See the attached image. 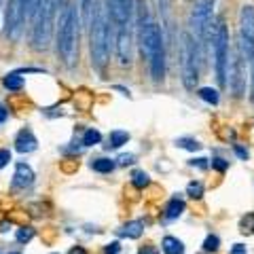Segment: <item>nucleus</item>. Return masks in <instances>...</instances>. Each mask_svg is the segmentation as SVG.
<instances>
[{
    "label": "nucleus",
    "instance_id": "1",
    "mask_svg": "<svg viewBox=\"0 0 254 254\" xmlns=\"http://www.w3.org/2000/svg\"><path fill=\"white\" fill-rule=\"evenodd\" d=\"M140 43L142 53L146 55L150 64V74L153 81H163L165 76V45H163V32L155 21H142L140 26Z\"/></svg>",
    "mask_w": 254,
    "mask_h": 254
},
{
    "label": "nucleus",
    "instance_id": "2",
    "mask_svg": "<svg viewBox=\"0 0 254 254\" xmlns=\"http://www.w3.org/2000/svg\"><path fill=\"white\" fill-rule=\"evenodd\" d=\"M110 51V15L106 6H95L91 21V62L102 70L108 62Z\"/></svg>",
    "mask_w": 254,
    "mask_h": 254
},
{
    "label": "nucleus",
    "instance_id": "3",
    "mask_svg": "<svg viewBox=\"0 0 254 254\" xmlns=\"http://www.w3.org/2000/svg\"><path fill=\"white\" fill-rule=\"evenodd\" d=\"M76 45H78V9L74 4H70L62 11L60 34H58V53L68 66H72L76 60Z\"/></svg>",
    "mask_w": 254,
    "mask_h": 254
},
{
    "label": "nucleus",
    "instance_id": "4",
    "mask_svg": "<svg viewBox=\"0 0 254 254\" xmlns=\"http://www.w3.org/2000/svg\"><path fill=\"white\" fill-rule=\"evenodd\" d=\"M53 15H55V0H41L34 13V28H32V43L36 49H47L51 43L53 32Z\"/></svg>",
    "mask_w": 254,
    "mask_h": 254
},
{
    "label": "nucleus",
    "instance_id": "5",
    "mask_svg": "<svg viewBox=\"0 0 254 254\" xmlns=\"http://www.w3.org/2000/svg\"><path fill=\"white\" fill-rule=\"evenodd\" d=\"M212 51H214V68L220 85H227V68H229V30L225 21L218 19L212 32Z\"/></svg>",
    "mask_w": 254,
    "mask_h": 254
},
{
    "label": "nucleus",
    "instance_id": "6",
    "mask_svg": "<svg viewBox=\"0 0 254 254\" xmlns=\"http://www.w3.org/2000/svg\"><path fill=\"white\" fill-rule=\"evenodd\" d=\"M197 45L190 34H182V45H180V66H182V83L187 89H195V83L199 78V70H197Z\"/></svg>",
    "mask_w": 254,
    "mask_h": 254
},
{
    "label": "nucleus",
    "instance_id": "7",
    "mask_svg": "<svg viewBox=\"0 0 254 254\" xmlns=\"http://www.w3.org/2000/svg\"><path fill=\"white\" fill-rule=\"evenodd\" d=\"M212 9L214 0H197L190 13V32H193V41L199 47L208 41L210 36V23H212Z\"/></svg>",
    "mask_w": 254,
    "mask_h": 254
},
{
    "label": "nucleus",
    "instance_id": "8",
    "mask_svg": "<svg viewBox=\"0 0 254 254\" xmlns=\"http://www.w3.org/2000/svg\"><path fill=\"white\" fill-rule=\"evenodd\" d=\"M240 49L244 60H254V6L244 4L240 13Z\"/></svg>",
    "mask_w": 254,
    "mask_h": 254
},
{
    "label": "nucleus",
    "instance_id": "9",
    "mask_svg": "<svg viewBox=\"0 0 254 254\" xmlns=\"http://www.w3.org/2000/svg\"><path fill=\"white\" fill-rule=\"evenodd\" d=\"M106 9L117 28H127L133 21V0H106Z\"/></svg>",
    "mask_w": 254,
    "mask_h": 254
},
{
    "label": "nucleus",
    "instance_id": "10",
    "mask_svg": "<svg viewBox=\"0 0 254 254\" xmlns=\"http://www.w3.org/2000/svg\"><path fill=\"white\" fill-rule=\"evenodd\" d=\"M131 26L117 28V58L121 66H129L131 64Z\"/></svg>",
    "mask_w": 254,
    "mask_h": 254
},
{
    "label": "nucleus",
    "instance_id": "11",
    "mask_svg": "<svg viewBox=\"0 0 254 254\" xmlns=\"http://www.w3.org/2000/svg\"><path fill=\"white\" fill-rule=\"evenodd\" d=\"M34 182V172L28 163L19 161L15 165V176H13V189H28Z\"/></svg>",
    "mask_w": 254,
    "mask_h": 254
},
{
    "label": "nucleus",
    "instance_id": "12",
    "mask_svg": "<svg viewBox=\"0 0 254 254\" xmlns=\"http://www.w3.org/2000/svg\"><path fill=\"white\" fill-rule=\"evenodd\" d=\"M36 144L38 142L30 129H21L17 133V138H15V148H17L19 153H32V150H36Z\"/></svg>",
    "mask_w": 254,
    "mask_h": 254
},
{
    "label": "nucleus",
    "instance_id": "13",
    "mask_svg": "<svg viewBox=\"0 0 254 254\" xmlns=\"http://www.w3.org/2000/svg\"><path fill=\"white\" fill-rule=\"evenodd\" d=\"M142 231H144V222L142 220H129V222H125V225L121 227L119 235L129 237V240H138V237L142 235Z\"/></svg>",
    "mask_w": 254,
    "mask_h": 254
},
{
    "label": "nucleus",
    "instance_id": "14",
    "mask_svg": "<svg viewBox=\"0 0 254 254\" xmlns=\"http://www.w3.org/2000/svg\"><path fill=\"white\" fill-rule=\"evenodd\" d=\"M182 212H185V201L178 199V197L170 199L168 205H165V218H168V220H174V218L182 216Z\"/></svg>",
    "mask_w": 254,
    "mask_h": 254
},
{
    "label": "nucleus",
    "instance_id": "15",
    "mask_svg": "<svg viewBox=\"0 0 254 254\" xmlns=\"http://www.w3.org/2000/svg\"><path fill=\"white\" fill-rule=\"evenodd\" d=\"M161 248L165 254H182L185 252V246H182V242L178 240V237H163V242H161Z\"/></svg>",
    "mask_w": 254,
    "mask_h": 254
},
{
    "label": "nucleus",
    "instance_id": "16",
    "mask_svg": "<svg viewBox=\"0 0 254 254\" xmlns=\"http://www.w3.org/2000/svg\"><path fill=\"white\" fill-rule=\"evenodd\" d=\"M108 148H121L123 144H127L129 142V133L123 131V129H115V131H110V138H108Z\"/></svg>",
    "mask_w": 254,
    "mask_h": 254
},
{
    "label": "nucleus",
    "instance_id": "17",
    "mask_svg": "<svg viewBox=\"0 0 254 254\" xmlns=\"http://www.w3.org/2000/svg\"><path fill=\"white\" fill-rule=\"evenodd\" d=\"M197 95L203 100V102H208V104H212V106H216L218 104V100H220V95H218V91L216 89H212V87H201L199 91H197Z\"/></svg>",
    "mask_w": 254,
    "mask_h": 254
},
{
    "label": "nucleus",
    "instance_id": "18",
    "mask_svg": "<svg viewBox=\"0 0 254 254\" xmlns=\"http://www.w3.org/2000/svg\"><path fill=\"white\" fill-rule=\"evenodd\" d=\"M2 85H4L9 91H19L21 87H23V78L19 76V72H11L9 76H4Z\"/></svg>",
    "mask_w": 254,
    "mask_h": 254
},
{
    "label": "nucleus",
    "instance_id": "19",
    "mask_svg": "<svg viewBox=\"0 0 254 254\" xmlns=\"http://www.w3.org/2000/svg\"><path fill=\"white\" fill-rule=\"evenodd\" d=\"M91 170L100 174H108L115 170V161L113 159H95V161H91Z\"/></svg>",
    "mask_w": 254,
    "mask_h": 254
},
{
    "label": "nucleus",
    "instance_id": "20",
    "mask_svg": "<svg viewBox=\"0 0 254 254\" xmlns=\"http://www.w3.org/2000/svg\"><path fill=\"white\" fill-rule=\"evenodd\" d=\"M100 140H102V133L98 129H87L83 133V146H95V144H100Z\"/></svg>",
    "mask_w": 254,
    "mask_h": 254
},
{
    "label": "nucleus",
    "instance_id": "21",
    "mask_svg": "<svg viewBox=\"0 0 254 254\" xmlns=\"http://www.w3.org/2000/svg\"><path fill=\"white\" fill-rule=\"evenodd\" d=\"M131 182H133V187H138V189H144L148 182H150V178H148V174L146 172H142V170H136L131 174Z\"/></svg>",
    "mask_w": 254,
    "mask_h": 254
},
{
    "label": "nucleus",
    "instance_id": "22",
    "mask_svg": "<svg viewBox=\"0 0 254 254\" xmlns=\"http://www.w3.org/2000/svg\"><path fill=\"white\" fill-rule=\"evenodd\" d=\"M240 68H242L240 60H235V64H233V89L237 95L242 93V70Z\"/></svg>",
    "mask_w": 254,
    "mask_h": 254
},
{
    "label": "nucleus",
    "instance_id": "23",
    "mask_svg": "<svg viewBox=\"0 0 254 254\" xmlns=\"http://www.w3.org/2000/svg\"><path fill=\"white\" fill-rule=\"evenodd\" d=\"M93 0H81V11H83V21L87 23V26H91V21H93Z\"/></svg>",
    "mask_w": 254,
    "mask_h": 254
},
{
    "label": "nucleus",
    "instance_id": "24",
    "mask_svg": "<svg viewBox=\"0 0 254 254\" xmlns=\"http://www.w3.org/2000/svg\"><path fill=\"white\" fill-rule=\"evenodd\" d=\"M240 231L242 233H254V212H248L240 220Z\"/></svg>",
    "mask_w": 254,
    "mask_h": 254
},
{
    "label": "nucleus",
    "instance_id": "25",
    "mask_svg": "<svg viewBox=\"0 0 254 254\" xmlns=\"http://www.w3.org/2000/svg\"><path fill=\"white\" fill-rule=\"evenodd\" d=\"M176 146L187 148V150H199V148H201L199 142L193 140V138H178V140H176Z\"/></svg>",
    "mask_w": 254,
    "mask_h": 254
},
{
    "label": "nucleus",
    "instance_id": "26",
    "mask_svg": "<svg viewBox=\"0 0 254 254\" xmlns=\"http://www.w3.org/2000/svg\"><path fill=\"white\" fill-rule=\"evenodd\" d=\"M218 246H220L218 237H216V235H208V237H205V242H203V250H205V252H216Z\"/></svg>",
    "mask_w": 254,
    "mask_h": 254
},
{
    "label": "nucleus",
    "instance_id": "27",
    "mask_svg": "<svg viewBox=\"0 0 254 254\" xmlns=\"http://www.w3.org/2000/svg\"><path fill=\"white\" fill-rule=\"evenodd\" d=\"M187 193L190 197H195V199H199V197L203 195V185L201 182H190V185L187 187Z\"/></svg>",
    "mask_w": 254,
    "mask_h": 254
},
{
    "label": "nucleus",
    "instance_id": "28",
    "mask_svg": "<svg viewBox=\"0 0 254 254\" xmlns=\"http://www.w3.org/2000/svg\"><path fill=\"white\" fill-rule=\"evenodd\" d=\"M32 237H34V229H30V227H23V229H19V231H17V242L19 244L30 242Z\"/></svg>",
    "mask_w": 254,
    "mask_h": 254
},
{
    "label": "nucleus",
    "instance_id": "29",
    "mask_svg": "<svg viewBox=\"0 0 254 254\" xmlns=\"http://www.w3.org/2000/svg\"><path fill=\"white\" fill-rule=\"evenodd\" d=\"M212 168H216L218 172H225L229 168V163L225 161V159H212Z\"/></svg>",
    "mask_w": 254,
    "mask_h": 254
},
{
    "label": "nucleus",
    "instance_id": "30",
    "mask_svg": "<svg viewBox=\"0 0 254 254\" xmlns=\"http://www.w3.org/2000/svg\"><path fill=\"white\" fill-rule=\"evenodd\" d=\"M9 161H11V153L6 148H2V150H0V170H2Z\"/></svg>",
    "mask_w": 254,
    "mask_h": 254
},
{
    "label": "nucleus",
    "instance_id": "31",
    "mask_svg": "<svg viewBox=\"0 0 254 254\" xmlns=\"http://www.w3.org/2000/svg\"><path fill=\"white\" fill-rule=\"evenodd\" d=\"M119 250H121V246H119L117 242H113V244H108V246H106L104 254H119Z\"/></svg>",
    "mask_w": 254,
    "mask_h": 254
},
{
    "label": "nucleus",
    "instance_id": "32",
    "mask_svg": "<svg viewBox=\"0 0 254 254\" xmlns=\"http://www.w3.org/2000/svg\"><path fill=\"white\" fill-rule=\"evenodd\" d=\"M231 254H248V250H246L244 244H235L233 248H231Z\"/></svg>",
    "mask_w": 254,
    "mask_h": 254
},
{
    "label": "nucleus",
    "instance_id": "33",
    "mask_svg": "<svg viewBox=\"0 0 254 254\" xmlns=\"http://www.w3.org/2000/svg\"><path fill=\"white\" fill-rule=\"evenodd\" d=\"M117 161L121 163V165H129V163H133V155H121Z\"/></svg>",
    "mask_w": 254,
    "mask_h": 254
},
{
    "label": "nucleus",
    "instance_id": "34",
    "mask_svg": "<svg viewBox=\"0 0 254 254\" xmlns=\"http://www.w3.org/2000/svg\"><path fill=\"white\" fill-rule=\"evenodd\" d=\"M205 161H208V159H193V161H190V165H193V168H195V165H197V168H205V165H208Z\"/></svg>",
    "mask_w": 254,
    "mask_h": 254
},
{
    "label": "nucleus",
    "instance_id": "35",
    "mask_svg": "<svg viewBox=\"0 0 254 254\" xmlns=\"http://www.w3.org/2000/svg\"><path fill=\"white\" fill-rule=\"evenodd\" d=\"M6 117H9V110H6L4 106H0V125L6 121Z\"/></svg>",
    "mask_w": 254,
    "mask_h": 254
},
{
    "label": "nucleus",
    "instance_id": "36",
    "mask_svg": "<svg viewBox=\"0 0 254 254\" xmlns=\"http://www.w3.org/2000/svg\"><path fill=\"white\" fill-rule=\"evenodd\" d=\"M235 153L240 155L242 159H248V150H246V148H242V146H235Z\"/></svg>",
    "mask_w": 254,
    "mask_h": 254
},
{
    "label": "nucleus",
    "instance_id": "37",
    "mask_svg": "<svg viewBox=\"0 0 254 254\" xmlns=\"http://www.w3.org/2000/svg\"><path fill=\"white\" fill-rule=\"evenodd\" d=\"M140 254H159L155 248H150V246H146V248H142L140 250Z\"/></svg>",
    "mask_w": 254,
    "mask_h": 254
},
{
    "label": "nucleus",
    "instance_id": "38",
    "mask_svg": "<svg viewBox=\"0 0 254 254\" xmlns=\"http://www.w3.org/2000/svg\"><path fill=\"white\" fill-rule=\"evenodd\" d=\"M68 254H87V252H85V248H72Z\"/></svg>",
    "mask_w": 254,
    "mask_h": 254
},
{
    "label": "nucleus",
    "instance_id": "39",
    "mask_svg": "<svg viewBox=\"0 0 254 254\" xmlns=\"http://www.w3.org/2000/svg\"><path fill=\"white\" fill-rule=\"evenodd\" d=\"M252 81H254V70H252ZM252 98H254V89H252Z\"/></svg>",
    "mask_w": 254,
    "mask_h": 254
},
{
    "label": "nucleus",
    "instance_id": "40",
    "mask_svg": "<svg viewBox=\"0 0 254 254\" xmlns=\"http://www.w3.org/2000/svg\"><path fill=\"white\" fill-rule=\"evenodd\" d=\"M11 254H21V252H11Z\"/></svg>",
    "mask_w": 254,
    "mask_h": 254
},
{
    "label": "nucleus",
    "instance_id": "41",
    "mask_svg": "<svg viewBox=\"0 0 254 254\" xmlns=\"http://www.w3.org/2000/svg\"><path fill=\"white\" fill-rule=\"evenodd\" d=\"M51 254H58V252H51Z\"/></svg>",
    "mask_w": 254,
    "mask_h": 254
}]
</instances>
